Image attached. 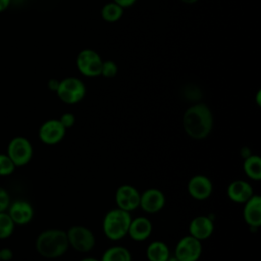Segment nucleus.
Here are the masks:
<instances>
[{"label": "nucleus", "mask_w": 261, "mask_h": 261, "mask_svg": "<svg viewBox=\"0 0 261 261\" xmlns=\"http://www.w3.org/2000/svg\"><path fill=\"white\" fill-rule=\"evenodd\" d=\"M186 134L194 140L207 138L213 128V115L204 103H198L188 108L182 117Z\"/></svg>", "instance_id": "1"}, {"label": "nucleus", "mask_w": 261, "mask_h": 261, "mask_svg": "<svg viewBox=\"0 0 261 261\" xmlns=\"http://www.w3.org/2000/svg\"><path fill=\"white\" fill-rule=\"evenodd\" d=\"M35 247L39 255L47 259H55L64 255L68 248L66 231L59 228H49L39 233Z\"/></svg>", "instance_id": "2"}, {"label": "nucleus", "mask_w": 261, "mask_h": 261, "mask_svg": "<svg viewBox=\"0 0 261 261\" xmlns=\"http://www.w3.org/2000/svg\"><path fill=\"white\" fill-rule=\"evenodd\" d=\"M132 221L130 212L114 208L109 210L102 222V229L106 238L111 241H118L127 234Z\"/></svg>", "instance_id": "3"}, {"label": "nucleus", "mask_w": 261, "mask_h": 261, "mask_svg": "<svg viewBox=\"0 0 261 261\" xmlns=\"http://www.w3.org/2000/svg\"><path fill=\"white\" fill-rule=\"evenodd\" d=\"M6 154L16 167H21L31 162L34 155V148L29 139L22 136H16L8 142Z\"/></svg>", "instance_id": "4"}, {"label": "nucleus", "mask_w": 261, "mask_h": 261, "mask_svg": "<svg viewBox=\"0 0 261 261\" xmlns=\"http://www.w3.org/2000/svg\"><path fill=\"white\" fill-rule=\"evenodd\" d=\"M68 245L76 252L88 253L96 245V239L93 231L83 225H73L66 231Z\"/></svg>", "instance_id": "5"}, {"label": "nucleus", "mask_w": 261, "mask_h": 261, "mask_svg": "<svg viewBox=\"0 0 261 261\" xmlns=\"http://www.w3.org/2000/svg\"><path fill=\"white\" fill-rule=\"evenodd\" d=\"M56 92L62 102L66 104H75L85 97L86 87L79 79L67 77L59 82Z\"/></svg>", "instance_id": "6"}, {"label": "nucleus", "mask_w": 261, "mask_h": 261, "mask_svg": "<svg viewBox=\"0 0 261 261\" xmlns=\"http://www.w3.org/2000/svg\"><path fill=\"white\" fill-rule=\"evenodd\" d=\"M202 242L191 234L182 237L174 248V257L177 261H198L202 255Z\"/></svg>", "instance_id": "7"}, {"label": "nucleus", "mask_w": 261, "mask_h": 261, "mask_svg": "<svg viewBox=\"0 0 261 261\" xmlns=\"http://www.w3.org/2000/svg\"><path fill=\"white\" fill-rule=\"evenodd\" d=\"M65 133L66 128L60 123L59 119H48L41 124L38 136L43 144L54 146L64 139Z\"/></svg>", "instance_id": "8"}, {"label": "nucleus", "mask_w": 261, "mask_h": 261, "mask_svg": "<svg viewBox=\"0 0 261 261\" xmlns=\"http://www.w3.org/2000/svg\"><path fill=\"white\" fill-rule=\"evenodd\" d=\"M6 212L15 225H25L30 223L33 220L35 214L33 205L23 199H16L11 201Z\"/></svg>", "instance_id": "9"}, {"label": "nucleus", "mask_w": 261, "mask_h": 261, "mask_svg": "<svg viewBox=\"0 0 261 261\" xmlns=\"http://www.w3.org/2000/svg\"><path fill=\"white\" fill-rule=\"evenodd\" d=\"M141 193L130 185H121L115 192V203L117 208L132 212L140 206Z\"/></svg>", "instance_id": "10"}, {"label": "nucleus", "mask_w": 261, "mask_h": 261, "mask_svg": "<svg viewBox=\"0 0 261 261\" xmlns=\"http://www.w3.org/2000/svg\"><path fill=\"white\" fill-rule=\"evenodd\" d=\"M76 64L80 71L88 76H96L101 74L102 60L100 56L93 50H83L76 59Z\"/></svg>", "instance_id": "11"}, {"label": "nucleus", "mask_w": 261, "mask_h": 261, "mask_svg": "<svg viewBox=\"0 0 261 261\" xmlns=\"http://www.w3.org/2000/svg\"><path fill=\"white\" fill-rule=\"evenodd\" d=\"M188 192L193 199L204 201L212 195L213 184L208 176L196 174L192 176L188 182Z\"/></svg>", "instance_id": "12"}, {"label": "nucleus", "mask_w": 261, "mask_h": 261, "mask_svg": "<svg viewBox=\"0 0 261 261\" xmlns=\"http://www.w3.org/2000/svg\"><path fill=\"white\" fill-rule=\"evenodd\" d=\"M165 196L162 191L151 188L140 195V206L143 211L153 214L161 211L165 206Z\"/></svg>", "instance_id": "13"}, {"label": "nucleus", "mask_w": 261, "mask_h": 261, "mask_svg": "<svg viewBox=\"0 0 261 261\" xmlns=\"http://www.w3.org/2000/svg\"><path fill=\"white\" fill-rule=\"evenodd\" d=\"M243 216L246 223L253 229L261 226V197L253 195L246 203H244Z\"/></svg>", "instance_id": "14"}, {"label": "nucleus", "mask_w": 261, "mask_h": 261, "mask_svg": "<svg viewBox=\"0 0 261 261\" xmlns=\"http://www.w3.org/2000/svg\"><path fill=\"white\" fill-rule=\"evenodd\" d=\"M189 232L192 237L199 241L209 239L214 232V223L211 218L204 215L196 216L192 219L189 225Z\"/></svg>", "instance_id": "15"}, {"label": "nucleus", "mask_w": 261, "mask_h": 261, "mask_svg": "<svg viewBox=\"0 0 261 261\" xmlns=\"http://www.w3.org/2000/svg\"><path fill=\"white\" fill-rule=\"evenodd\" d=\"M226 194L230 201L238 204H244L254 195V190L248 181L237 179L228 185Z\"/></svg>", "instance_id": "16"}, {"label": "nucleus", "mask_w": 261, "mask_h": 261, "mask_svg": "<svg viewBox=\"0 0 261 261\" xmlns=\"http://www.w3.org/2000/svg\"><path fill=\"white\" fill-rule=\"evenodd\" d=\"M152 222L149 218L144 216H139L137 218H132L127 234L136 242H143L147 240L152 233Z\"/></svg>", "instance_id": "17"}, {"label": "nucleus", "mask_w": 261, "mask_h": 261, "mask_svg": "<svg viewBox=\"0 0 261 261\" xmlns=\"http://www.w3.org/2000/svg\"><path fill=\"white\" fill-rule=\"evenodd\" d=\"M146 256L149 261H167L170 256V251L165 243L154 241L148 245Z\"/></svg>", "instance_id": "18"}, {"label": "nucleus", "mask_w": 261, "mask_h": 261, "mask_svg": "<svg viewBox=\"0 0 261 261\" xmlns=\"http://www.w3.org/2000/svg\"><path fill=\"white\" fill-rule=\"evenodd\" d=\"M243 168L248 177L253 180L261 179V158L258 155L251 154L244 160Z\"/></svg>", "instance_id": "19"}, {"label": "nucleus", "mask_w": 261, "mask_h": 261, "mask_svg": "<svg viewBox=\"0 0 261 261\" xmlns=\"http://www.w3.org/2000/svg\"><path fill=\"white\" fill-rule=\"evenodd\" d=\"M100 261H132V254L125 247L113 246L103 253Z\"/></svg>", "instance_id": "20"}, {"label": "nucleus", "mask_w": 261, "mask_h": 261, "mask_svg": "<svg viewBox=\"0 0 261 261\" xmlns=\"http://www.w3.org/2000/svg\"><path fill=\"white\" fill-rule=\"evenodd\" d=\"M15 224L6 211L0 212V240L8 239L14 231Z\"/></svg>", "instance_id": "21"}, {"label": "nucleus", "mask_w": 261, "mask_h": 261, "mask_svg": "<svg viewBox=\"0 0 261 261\" xmlns=\"http://www.w3.org/2000/svg\"><path fill=\"white\" fill-rule=\"evenodd\" d=\"M122 14V8L116 3H109L102 9V16L107 21H115L120 18Z\"/></svg>", "instance_id": "22"}, {"label": "nucleus", "mask_w": 261, "mask_h": 261, "mask_svg": "<svg viewBox=\"0 0 261 261\" xmlns=\"http://www.w3.org/2000/svg\"><path fill=\"white\" fill-rule=\"evenodd\" d=\"M16 166L6 153H0V176H8L12 174Z\"/></svg>", "instance_id": "23"}, {"label": "nucleus", "mask_w": 261, "mask_h": 261, "mask_svg": "<svg viewBox=\"0 0 261 261\" xmlns=\"http://www.w3.org/2000/svg\"><path fill=\"white\" fill-rule=\"evenodd\" d=\"M117 72L116 64L112 61H106L102 64V70L101 73L106 77H113Z\"/></svg>", "instance_id": "24"}, {"label": "nucleus", "mask_w": 261, "mask_h": 261, "mask_svg": "<svg viewBox=\"0 0 261 261\" xmlns=\"http://www.w3.org/2000/svg\"><path fill=\"white\" fill-rule=\"evenodd\" d=\"M10 195L6 189L0 187V212L6 211L10 204Z\"/></svg>", "instance_id": "25"}, {"label": "nucleus", "mask_w": 261, "mask_h": 261, "mask_svg": "<svg viewBox=\"0 0 261 261\" xmlns=\"http://www.w3.org/2000/svg\"><path fill=\"white\" fill-rule=\"evenodd\" d=\"M185 96L188 100L196 101L201 98V91L195 86H188L185 90Z\"/></svg>", "instance_id": "26"}, {"label": "nucleus", "mask_w": 261, "mask_h": 261, "mask_svg": "<svg viewBox=\"0 0 261 261\" xmlns=\"http://www.w3.org/2000/svg\"><path fill=\"white\" fill-rule=\"evenodd\" d=\"M59 121H60V123L67 129V128H70V127L74 124V122H75V117H74V115H73L72 113H69V112L63 113V114L60 116Z\"/></svg>", "instance_id": "27"}, {"label": "nucleus", "mask_w": 261, "mask_h": 261, "mask_svg": "<svg viewBox=\"0 0 261 261\" xmlns=\"http://www.w3.org/2000/svg\"><path fill=\"white\" fill-rule=\"evenodd\" d=\"M13 258V252L10 248L5 247L0 249V259L1 261H10Z\"/></svg>", "instance_id": "28"}, {"label": "nucleus", "mask_w": 261, "mask_h": 261, "mask_svg": "<svg viewBox=\"0 0 261 261\" xmlns=\"http://www.w3.org/2000/svg\"><path fill=\"white\" fill-rule=\"evenodd\" d=\"M116 4H118L121 7H126V6H130L132 4L135 3L136 0H114Z\"/></svg>", "instance_id": "29"}, {"label": "nucleus", "mask_w": 261, "mask_h": 261, "mask_svg": "<svg viewBox=\"0 0 261 261\" xmlns=\"http://www.w3.org/2000/svg\"><path fill=\"white\" fill-rule=\"evenodd\" d=\"M58 85H59V82L56 81V80H50L49 83H48V87L52 91H56L57 88H58Z\"/></svg>", "instance_id": "30"}, {"label": "nucleus", "mask_w": 261, "mask_h": 261, "mask_svg": "<svg viewBox=\"0 0 261 261\" xmlns=\"http://www.w3.org/2000/svg\"><path fill=\"white\" fill-rule=\"evenodd\" d=\"M10 0H0V11H3L8 7Z\"/></svg>", "instance_id": "31"}, {"label": "nucleus", "mask_w": 261, "mask_h": 261, "mask_svg": "<svg viewBox=\"0 0 261 261\" xmlns=\"http://www.w3.org/2000/svg\"><path fill=\"white\" fill-rule=\"evenodd\" d=\"M81 261H100V260H98L97 258H94V257H86V258H83Z\"/></svg>", "instance_id": "32"}, {"label": "nucleus", "mask_w": 261, "mask_h": 261, "mask_svg": "<svg viewBox=\"0 0 261 261\" xmlns=\"http://www.w3.org/2000/svg\"><path fill=\"white\" fill-rule=\"evenodd\" d=\"M260 95H261V92L259 91V92L257 93V98H256V99H257V104H258V105H260V104H261V102H260Z\"/></svg>", "instance_id": "33"}, {"label": "nucleus", "mask_w": 261, "mask_h": 261, "mask_svg": "<svg viewBox=\"0 0 261 261\" xmlns=\"http://www.w3.org/2000/svg\"><path fill=\"white\" fill-rule=\"evenodd\" d=\"M181 1L185 2V3H194V2H196L198 0H181Z\"/></svg>", "instance_id": "34"}, {"label": "nucleus", "mask_w": 261, "mask_h": 261, "mask_svg": "<svg viewBox=\"0 0 261 261\" xmlns=\"http://www.w3.org/2000/svg\"><path fill=\"white\" fill-rule=\"evenodd\" d=\"M0 261H1V259H0Z\"/></svg>", "instance_id": "35"}]
</instances>
